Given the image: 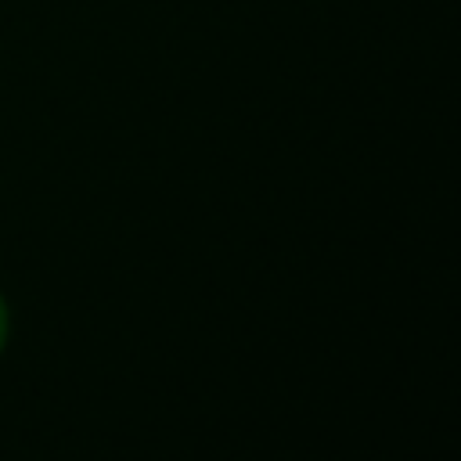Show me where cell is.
I'll use <instances>...</instances> for the list:
<instances>
[{
  "instance_id": "cell-1",
  "label": "cell",
  "mask_w": 461,
  "mask_h": 461,
  "mask_svg": "<svg viewBox=\"0 0 461 461\" xmlns=\"http://www.w3.org/2000/svg\"><path fill=\"white\" fill-rule=\"evenodd\" d=\"M4 331H7V313H4V303H0V346H4Z\"/></svg>"
}]
</instances>
